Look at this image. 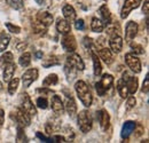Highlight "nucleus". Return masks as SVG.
<instances>
[{"label": "nucleus", "instance_id": "16", "mask_svg": "<svg viewBox=\"0 0 149 143\" xmlns=\"http://www.w3.org/2000/svg\"><path fill=\"white\" fill-rule=\"evenodd\" d=\"M64 109L67 110V112H68V115L72 118L76 116V113H77V104H76V102H74V100L70 96H68L67 95V97H65V101H64Z\"/></svg>", "mask_w": 149, "mask_h": 143}, {"label": "nucleus", "instance_id": "15", "mask_svg": "<svg viewBox=\"0 0 149 143\" xmlns=\"http://www.w3.org/2000/svg\"><path fill=\"white\" fill-rule=\"evenodd\" d=\"M51 106H52V110L55 112L56 115H62L64 111V104L63 101L61 100V97L58 95H53L52 101H51Z\"/></svg>", "mask_w": 149, "mask_h": 143}, {"label": "nucleus", "instance_id": "13", "mask_svg": "<svg viewBox=\"0 0 149 143\" xmlns=\"http://www.w3.org/2000/svg\"><path fill=\"white\" fill-rule=\"evenodd\" d=\"M96 117H97V120L100 123V126L103 131H106L108 127H109V123H110V117H109V113L107 112V110L102 109L100 111L96 112Z\"/></svg>", "mask_w": 149, "mask_h": 143}, {"label": "nucleus", "instance_id": "21", "mask_svg": "<svg viewBox=\"0 0 149 143\" xmlns=\"http://www.w3.org/2000/svg\"><path fill=\"white\" fill-rule=\"evenodd\" d=\"M15 70H16V65L13 62L7 63L5 65V70H3V80L5 81H9L13 78V76L15 73Z\"/></svg>", "mask_w": 149, "mask_h": 143}, {"label": "nucleus", "instance_id": "25", "mask_svg": "<svg viewBox=\"0 0 149 143\" xmlns=\"http://www.w3.org/2000/svg\"><path fill=\"white\" fill-rule=\"evenodd\" d=\"M91 28H92L93 32L101 33L104 30V23L97 17H93L92 18V23H91Z\"/></svg>", "mask_w": 149, "mask_h": 143}, {"label": "nucleus", "instance_id": "5", "mask_svg": "<svg viewBox=\"0 0 149 143\" xmlns=\"http://www.w3.org/2000/svg\"><path fill=\"white\" fill-rule=\"evenodd\" d=\"M61 45L63 47V49L68 53H72L76 51L77 48V42H76V39L69 32L67 35H63V38L61 40Z\"/></svg>", "mask_w": 149, "mask_h": 143}, {"label": "nucleus", "instance_id": "32", "mask_svg": "<svg viewBox=\"0 0 149 143\" xmlns=\"http://www.w3.org/2000/svg\"><path fill=\"white\" fill-rule=\"evenodd\" d=\"M6 2L14 9L16 10H19V9H23L24 7V2L23 0H6Z\"/></svg>", "mask_w": 149, "mask_h": 143}, {"label": "nucleus", "instance_id": "48", "mask_svg": "<svg viewBox=\"0 0 149 143\" xmlns=\"http://www.w3.org/2000/svg\"><path fill=\"white\" fill-rule=\"evenodd\" d=\"M36 2H37L38 5H42V2H44V0H36Z\"/></svg>", "mask_w": 149, "mask_h": 143}, {"label": "nucleus", "instance_id": "2", "mask_svg": "<svg viewBox=\"0 0 149 143\" xmlns=\"http://www.w3.org/2000/svg\"><path fill=\"white\" fill-rule=\"evenodd\" d=\"M78 126L80 128V131L83 133H88L92 129L93 126V120H92V116L90 115V112L87 110H83L78 113Z\"/></svg>", "mask_w": 149, "mask_h": 143}, {"label": "nucleus", "instance_id": "43", "mask_svg": "<svg viewBox=\"0 0 149 143\" xmlns=\"http://www.w3.org/2000/svg\"><path fill=\"white\" fill-rule=\"evenodd\" d=\"M148 92H149V77H148V74H147L146 78H145L143 85H142V93L148 94Z\"/></svg>", "mask_w": 149, "mask_h": 143}, {"label": "nucleus", "instance_id": "12", "mask_svg": "<svg viewBox=\"0 0 149 143\" xmlns=\"http://www.w3.org/2000/svg\"><path fill=\"white\" fill-rule=\"evenodd\" d=\"M138 29L139 28H138V24L135 22H133V21L129 22L126 25V30H125V41L131 42V40H133L136 36Z\"/></svg>", "mask_w": 149, "mask_h": 143}, {"label": "nucleus", "instance_id": "26", "mask_svg": "<svg viewBox=\"0 0 149 143\" xmlns=\"http://www.w3.org/2000/svg\"><path fill=\"white\" fill-rule=\"evenodd\" d=\"M92 58H93V71L94 74L96 77H99L101 74L102 71V65H101V62H100V57L96 55V54L92 53Z\"/></svg>", "mask_w": 149, "mask_h": 143}, {"label": "nucleus", "instance_id": "49", "mask_svg": "<svg viewBox=\"0 0 149 143\" xmlns=\"http://www.w3.org/2000/svg\"><path fill=\"white\" fill-rule=\"evenodd\" d=\"M36 55H37V57H38V58H40V57H41V55H42V54L40 53V52H37V53H36Z\"/></svg>", "mask_w": 149, "mask_h": 143}, {"label": "nucleus", "instance_id": "7", "mask_svg": "<svg viewBox=\"0 0 149 143\" xmlns=\"http://www.w3.org/2000/svg\"><path fill=\"white\" fill-rule=\"evenodd\" d=\"M67 63L69 65H71L72 68H74L77 71H83L85 69V63H84L83 58L74 52L67 57Z\"/></svg>", "mask_w": 149, "mask_h": 143}, {"label": "nucleus", "instance_id": "10", "mask_svg": "<svg viewBox=\"0 0 149 143\" xmlns=\"http://www.w3.org/2000/svg\"><path fill=\"white\" fill-rule=\"evenodd\" d=\"M38 78V70L37 69H29L23 73L22 76V83L24 87H29L33 81H36Z\"/></svg>", "mask_w": 149, "mask_h": 143}, {"label": "nucleus", "instance_id": "29", "mask_svg": "<svg viewBox=\"0 0 149 143\" xmlns=\"http://www.w3.org/2000/svg\"><path fill=\"white\" fill-rule=\"evenodd\" d=\"M107 33L109 36H113V35H120V28H119V24L118 23H108L107 24Z\"/></svg>", "mask_w": 149, "mask_h": 143}, {"label": "nucleus", "instance_id": "8", "mask_svg": "<svg viewBox=\"0 0 149 143\" xmlns=\"http://www.w3.org/2000/svg\"><path fill=\"white\" fill-rule=\"evenodd\" d=\"M140 3H141V0H125L124 6L120 10V17L125 19L133 9H136L140 6Z\"/></svg>", "mask_w": 149, "mask_h": 143}, {"label": "nucleus", "instance_id": "17", "mask_svg": "<svg viewBox=\"0 0 149 143\" xmlns=\"http://www.w3.org/2000/svg\"><path fill=\"white\" fill-rule=\"evenodd\" d=\"M37 21L44 26L48 28L53 23V15L48 12H39L37 14Z\"/></svg>", "mask_w": 149, "mask_h": 143}, {"label": "nucleus", "instance_id": "18", "mask_svg": "<svg viewBox=\"0 0 149 143\" xmlns=\"http://www.w3.org/2000/svg\"><path fill=\"white\" fill-rule=\"evenodd\" d=\"M62 13H63L64 19H67L70 24L76 21V10L71 5H65L62 9Z\"/></svg>", "mask_w": 149, "mask_h": 143}, {"label": "nucleus", "instance_id": "19", "mask_svg": "<svg viewBox=\"0 0 149 143\" xmlns=\"http://www.w3.org/2000/svg\"><path fill=\"white\" fill-rule=\"evenodd\" d=\"M99 57L107 64V65H110L112 62H113V57H112V52L109 48H101L99 51Z\"/></svg>", "mask_w": 149, "mask_h": 143}, {"label": "nucleus", "instance_id": "23", "mask_svg": "<svg viewBox=\"0 0 149 143\" xmlns=\"http://www.w3.org/2000/svg\"><path fill=\"white\" fill-rule=\"evenodd\" d=\"M117 90H118V94L120 95L122 99H126L129 96V90H127V86H126V81L123 78H120L117 83Z\"/></svg>", "mask_w": 149, "mask_h": 143}, {"label": "nucleus", "instance_id": "20", "mask_svg": "<svg viewBox=\"0 0 149 143\" xmlns=\"http://www.w3.org/2000/svg\"><path fill=\"white\" fill-rule=\"evenodd\" d=\"M135 126H136V124H135L134 121H131V120L126 121V123L123 125L122 133H120V136H122L123 139H127L131 134L133 133V131H134Z\"/></svg>", "mask_w": 149, "mask_h": 143}, {"label": "nucleus", "instance_id": "38", "mask_svg": "<svg viewBox=\"0 0 149 143\" xmlns=\"http://www.w3.org/2000/svg\"><path fill=\"white\" fill-rule=\"evenodd\" d=\"M33 29H35V32H37V33H45L47 30V28L44 26L42 24H40L38 21L33 24Z\"/></svg>", "mask_w": 149, "mask_h": 143}, {"label": "nucleus", "instance_id": "34", "mask_svg": "<svg viewBox=\"0 0 149 143\" xmlns=\"http://www.w3.org/2000/svg\"><path fill=\"white\" fill-rule=\"evenodd\" d=\"M13 58H14L13 57V54L10 53V52H6V53L0 57V62L3 63V64H7V63L13 62Z\"/></svg>", "mask_w": 149, "mask_h": 143}, {"label": "nucleus", "instance_id": "50", "mask_svg": "<svg viewBox=\"0 0 149 143\" xmlns=\"http://www.w3.org/2000/svg\"><path fill=\"white\" fill-rule=\"evenodd\" d=\"M2 90V83H1V81H0V90Z\"/></svg>", "mask_w": 149, "mask_h": 143}, {"label": "nucleus", "instance_id": "36", "mask_svg": "<svg viewBox=\"0 0 149 143\" xmlns=\"http://www.w3.org/2000/svg\"><path fill=\"white\" fill-rule=\"evenodd\" d=\"M36 104L40 109H47V107H48V102H47L46 97H38L37 101H36Z\"/></svg>", "mask_w": 149, "mask_h": 143}, {"label": "nucleus", "instance_id": "9", "mask_svg": "<svg viewBox=\"0 0 149 143\" xmlns=\"http://www.w3.org/2000/svg\"><path fill=\"white\" fill-rule=\"evenodd\" d=\"M15 120L21 126H29L31 123V116L26 113L22 108H17L15 110Z\"/></svg>", "mask_w": 149, "mask_h": 143}, {"label": "nucleus", "instance_id": "22", "mask_svg": "<svg viewBox=\"0 0 149 143\" xmlns=\"http://www.w3.org/2000/svg\"><path fill=\"white\" fill-rule=\"evenodd\" d=\"M127 76V74H126ZM125 81H126V86L129 90V94H134L138 90V78L136 77H124Z\"/></svg>", "mask_w": 149, "mask_h": 143}, {"label": "nucleus", "instance_id": "24", "mask_svg": "<svg viewBox=\"0 0 149 143\" xmlns=\"http://www.w3.org/2000/svg\"><path fill=\"white\" fill-rule=\"evenodd\" d=\"M99 13H100V16L102 18V22H103V23L108 24V23L111 22V14H110V10H109V8H108L106 5H103V6H101V7L99 8Z\"/></svg>", "mask_w": 149, "mask_h": 143}, {"label": "nucleus", "instance_id": "44", "mask_svg": "<svg viewBox=\"0 0 149 143\" xmlns=\"http://www.w3.org/2000/svg\"><path fill=\"white\" fill-rule=\"evenodd\" d=\"M37 136L41 141H44V142H53V139H52V137H47V136H45L44 134H41L40 132L37 133Z\"/></svg>", "mask_w": 149, "mask_h": 143}, {"label": "nucleus", "instance_id": "14", "mask_svg": "<svg viewBox=\"0 0 149 143\" xmlns=\"http://www.w3.org/2000/svg\"><path fill=\"white\" fill-rule=\"evenodd\" d=\"M56 30L61 35H67V33H69L71 31V25L67 19L60 17L57 18V21H56Z\"/></svg>", "mask_w": 149, "mask_h": 143}, {"label": "nucleus", "instance_id": "35", "mask_svg": "<svg viewBox=\"0 0 149 143\" xmlns=\"http://www.w3.org/2000/svg\"><path fill=\"white\" fill-rule=\"evenodd\" d=\"M64 71H65L67 76H68V79L70 80V79H72L74 76H76V71H77V70L67 63V64H65V68H64Z\"/></svg>", "mask_w": 149, "mask_h": 143}, {"label": "nucleus", "instance_id": "6", "mask_svg": "<svg viewBox=\"0 0 149 143\" xmlns=\"http://www.w3.org/2000/svg\"><path fill=\"white\" fill-rule=\"evenodd\" d=\"M125 62H126L127 67H129L134 73H140L141 70H142L141 62H140V60H139L134 54H131V53L126 54V55H125Z\"/></svg>", "mask_w": 149, "mask_h": 143}, {"label": "nucleus", "instance_id": "3", "mask_svg": "<svg viewBox=\"0 0 149 143\" xmlns=\"http://www.w3.org/2000/svg\"><path fill=\"white\" fill-rule=\"evenodd\" d=\"M112 83H113V77L111 74H107V73L103 74L101 77V80L95 84V90L97 92V95L103 96L107 93V90L112 86Z\"/></svg>", "mask_w": 149, "mask_h": 143}, {"label": "nucleus", "instance_id": "37", "mask_svg": "<svg viewBox=\"0 0 149 143\" xmlns=\"http://www.w3.org/2000/svg\"><path fill=\"white\" fill-rule=\"evenodd\" d=\"M16 140H17V142H28L26 137H25V134H24L21 126L17 127V137H16Z\"/></svg>", "mask_w": 149, "mask_h": 143}, {"label": "nucleus", "instance_id": "47", "mask_svg": "<svg viewBox=\"0 0 149 143\" xmlns=\"http://www.w3.org/2000/svg\"><path fill=\"white\" fill-rule=\"evenodd\" d=\"M142 131H143V128H142V126H141V125H139V126H138V133H136V136H140V135H141V134L143 133Z\"/></svg>", "mask_w": 149, "mask_h": 143}, {"label": "nucleus", "instance_id": "51", "mask_svg": "<svg viewBox=\"0 0 149 143\" xmlns=\"http://www.w3.org/2000/svg\"><path fill=\"white\" fill-rule=\"evenodd\" d=\"M103 1H107V0H103Z\"/></svg>", "mask_w": 149, "mask_h": 143}, {"label": "nucleus", "instance_id": "33", "mask_svg": "<svg viewBox=\"0 0 149 143\" xmlns=\"http://www.w3.org/2000/svg\"><path fill=\"white\" fill-rule=\"evenodd\" d=\"M60 64V60L56 56H52L49 58H47L46 61L42 62V65L45 68H49V67H54V65H58Z\"/></svg>", "mask_w": 149, "mask_h": 143}, {"label": "nucleus", "instance_id": "39", "mask_svg": "<svg viewBox=\"0 0 149 143\" xmlns=\"http://www.w3.org/2000/svg\"><path fill=\"white\" fill-rule=\"evenodd\" d=\"M6 28L8 29V31H10L12 33H19L21 32V28L17 26V25H14L12 23H6Z\"/></svg>", "mask_w": 149, "mask_h": 143}, {"label": "nucleus", "instance_id": "11", "mask_svg": "<svg viewBox=\"0 0 149 143\" xmlns=\"http://www.w3.org/2000/svg\"><path fill=\"white\" fill-rule=\"evenodd\" d=\"M109 45H110V51L113 53L118 54L122 52L123 49V39L119 35H113L111 36L109 40Z\"/></svg>", "mask_w": 149, "mask_h": 143}, {"label": "nucleus", "instance_id": "1", "mask_svg": "<svg viewBox=\"0 0 149 143\" xmlns=\"http://www.w3.org/2000/svg\"><path fill=\"white\" fill-rule=\"evenodd\" d=\"M74 90L77 92V95H78L80 102L86 108L91 107V104L93 102V96H92L91 90L87 86V84L83 80H78L74 84Z\"/></svg>", "mask_w": 149, "mask_h": 143}, {"label": "nucleus", "instance_id": "27", "mask_svg": "<svg viewBox=\"0 0 149 143\" xmlns=\"http://www.w3.org/2000/svg\"><path fill=\"white\" fill-rule=\"evenodd\" d=\"M58 83V77L56 76L55 73H52V74H48L44 81H42V86L44 87H49V86H54Z\"/></svg>", "mask_w": 149, "mask_h": 143}, {"label": "nucleus", "instance_id": "46", "mask_svg": "<svg viewBox=\"0 0 149 143\" xmlns=\"http://www.w3.org/2000/svg\"><path fill=\"white\" fill-rule=\"evenodd\" d=\"M3 121H5V112H3V110L0 109V128L3 125Z\"/></svg>", "mask_w": 149, "mask_h": 143}, {"label": "nucleus", "instance_id": "31", "mask_svg": "<svg viewBox=\"0 0 149 143\" xmlns=\"http://www.w3.org/2000/svg\"><path fill=\"white\" fill-rule=\"evenodd\" d=\"M19 78H12L9 80V85H8V92L10 95L15 94V92L17 90V87H19Z\"/></svg>", "mask_w": 149, "mask_h": 143}, {"label": "nucleus", "instance_id": "45", "mask_svg": "<svg viewBox=\"0 0 149 143\" xmlns=\"http://www.w3.org/2000/svg\"><path fill=\"white\" fill-rule=\"evenodd\" d=\"M142 13H143L146 16H148V13H149V1L148 0H146V1H145V3H143Z\"/></svg>", "mask_w": 149, "mask_h": 143}, {"label": "nucleus", "instance_id": "42", "mask_svg": "<svg viewBox=\"0 0 149 143\" xmlns=\"http://www.w3.org/2000/svg\"><path fill=\"white\" fill-rule=\"evenodd\" d=\"M74 28H76L77 30H79V31L84 30V29H85V23H84V21H83L81 18L74 21Z\"/></svg>", "mask_w": 149, "mask_h": 143}, {"label": "nucleus", "instance_id": "40", "mask_svg": "<svg viewBox=\"0 0 149 143\" xmlns=\"http://www.w3.org/2000/svg\"><path fill=\"white\" fill-rule=\"evenodd\" d=\"M131 48H132V51L134 52L135 54H143L145 53V51H143V47L141 46V45H138V44H131Z\"/></svg>", "mask_w": 149, "mask_h": 143}, {"label": "nucleus", "instance_id": "28", "mask_svg": "<svg viewBox=\"0 0 149 143\" xmlns=\"http://www.w3.org/2000/svg\"><path fill=\"white\" fill-rule=\"evenodd\" d=\"M9 41H10V37L8 33H6V32L0 33V52H3L8 47Z\"/></svg>", "mask_w": 149, "mask_h": 143}, {"label": "nucleus", "instance_id": "4", "mask_svg": "<svg viewBox=\"0 0 149 143\" xmlns=\"http://www.w3.org/2000/svg\"><path fill=\"white\" fill-rule=\"evenodd\" d=\"M19 108H22L26 113H29L31 117L32 116H36L37 115V110L33 106L30 96L26 94V93H23L21 94V97H19Z\"/></svg>", "mask_w": 149, "mask_h": 143}, {"label": "nucleus", "instance_id": "41", "mask_svg": "<svg viewBox=\"0 0 149 143\" xmlns=\"http://www.w3.org/2000/svg\"><path fill=\"white\" fill-rule=\"evenodd\" d=\"M126 99H127V101H126L127 109H132V108L135 106V103H136V100H135V97H134V96L131 94V96H127Z\"/></svg>", "mask_w": 149, "mask_h": 143}, {"label": "nucleus", "instance_id": "30", "mask_svg": "<svg viewBox=\"0 0 149 143\" xmlns=\"http://www.w3.org/2000/svg\"><path fill=\"white\" fill-rule=\"evenodd\" d=\"M19 65L22 67H29L30 63H31V54L30 53H24L21 55V57L19 58Z\"/></svg>", "mask_w": 149, "mask_h": 143}]
</instances>
